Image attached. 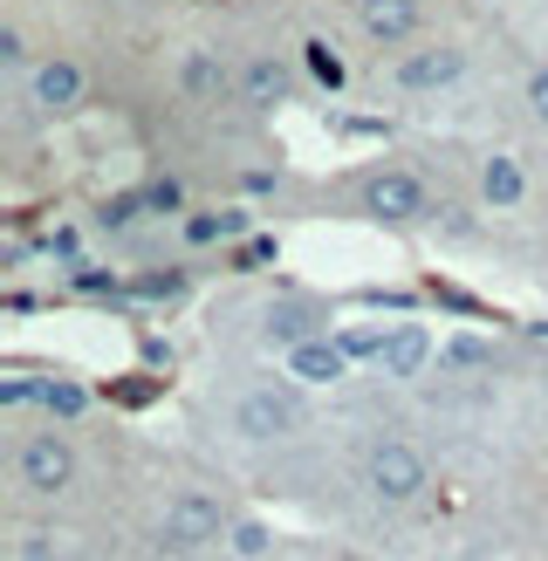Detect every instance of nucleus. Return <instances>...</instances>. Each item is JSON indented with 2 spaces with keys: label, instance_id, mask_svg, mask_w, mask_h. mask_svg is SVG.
Wrapping results in <instances>:
<instances>
[{
  "label": "nucleus",
  "instance_id": "nucleus-17",
  "mask_svg": "<svg viewBox=\"0 0 548 561\" xmlns=\"http://www.w3.org/2000/svg\"><path fill=\"white\" fill-rule=\"evenodd\" d=\"M301 69H309V82H316V90H329V96L350 90V62H343L329 42H309V48H301Z\"/></svg>",
  "mask_w": 548,
  "mask_h": 561
},
{
  "label": "nucleus",
  "instance_id": "nucleus-1",
  "mask_svg": "<svg viewBox=\"0 0 548 561\" xmlns=\"http://www.w3.org/2000/svg\"><path fill=\"white\" fill-rule=\"evenodd\" d=\"M350 206L370 227H419V219H432V185H425L419 164H377V172L356 179Z\"/></svg>",
  "mask_w": 548,
  "mask_h": 561
},
{
  "label": "nucleus",
  "instance_id": "nucleus-27",
  "mask_svg": "<svg viewBox=\"0 0 548 561\" xmlns=\"http://www.w3.org/2000/svg\"><path fill=\"white\" fill-rule=\"evenodd\" d=\"M21 561H62V548H55L48 535H27L21 541Z\"/></svg>",
  "mask_w": 548,
  "mask_h": 561
},
{
  "label": "nucleus",
  "instance_id": "nucleus-3",
  "mask_svg": "<svg viewBox=\"0 0 548 561\" xmlns=\"http://www.w3.org/2000/svg\"><path fill=\"white\" fill-rule=\"evenodd\" d=\"M425 453L411 438H398V432H377L370 445H364V486H370V500L377 507H411V500L425 493Z\"/></svg>",
  "mask_w": 548,
  "mask_h": 561
},
{
  "label": "nucleus",
  "instance_id": "nucleus-25",
  "mask_svg": "<svg viewBox=\"0 0 548 561\" xmlns=\"http://www.w3.org/2000/svg\"><path fill=\"white\" fill-rule=\"evenodd\" d=\"M69 288H76V295H124V280H117V274H103V267H76V274H69Z\"/></svg>",
  "mask_w": 548,
  "mask_h": 561
},
{
  "label": "nucleus",
  "instance_id": "nucleus-15",
  "mask_svg": "<svg viewBox=\"0 0 548 561\" xmlns=\"http://www.w3.org/2000/svg\"><path fill=\"white\" fill-rule=\"evenodd\" d=\"M240 233H247L240 206H227V213H185V227H179L185 247H219V240H240Z\"/></svg>",
  "mask_w": 548,
  "mask_h": 561
},
{
  "label": "nucleus",
  "instance_id": "nucleus-10",
  "mask_svg": "<svg viewBox=\"0 0 548 561\" xmlns=\"http://www.w3.org/2000/svg\"><path fill=\"white\" fill-rule=\"evenodd\" d=\"M179 90L192 103H227L240 96V69H227V55H213V48H192L179 55Z\"/></svg>",
  "mask_w": 548,
  "mask_h": 561
},
{
  "label": "nucleus",
  "instance_id": "nucleus-26",
  "mask_svg": "<svg viewBox=\"0 0 548 561\" xmlns=\"http://www.w3.org/2000/svg\"><path fill=\"white\" fill-rule=\"evenodd\" d=\"M145 206H151V213H179V206H185V192H179L172 179H151V185H145Z\"/></svg>",
  "mask_w": 548,
  "mask_h": 561
},
{
  "label": "nucleus",
  "instance_id": "nucleus-8",
  "mask_svg": "<svg viewBox=\"0 0 548 561\" xmlns=\"http://www.w3.org/2000/svg\"><path fill=\"white\" fill-rule=\"evenodd\" d=\"M288 96H295V62H282L274 48H261V55L240 62V103L247 110H282Z\"/></svg>",
  "mask_w": 548,
  "mask_h": 561
},
{
  "label": "nucleus",
  "instance_id": "nucleus-21",
  "mask_svg": "<svg viewBox=\"0 0 548 561\" xmlns=\"http://www.w3.org/2000/svg\"><path fill=\"white\" fill-rule=\"evenodd\" d=\"M227 541H233V554H247V561H261V554L274 548V535H267L261 520H233V535H227Z\"/></svg>",
  "mask_w": 548,
  "mask_h": 561
},
{
  "label": "nucleus",
  "instance_id": "nucleus-22",
  "mask_svg": "<svg viewBox=\"0 0 548 561\" xmlns=\"http://www.w3.org/2000/svg\"><path fill=\"white\" fill-rule=\"evenodd\" d=\"M521 103H528V117L548 130V62H535V69H528V82H521Z\"/></svg>",
  "mask_w": 548,
  "mask_h": 561
},
{
  "label": "nucleus",
  "instance_id": "nucleus-16",
  "mask_svg": "<svg viewBox=\"0 0 548 561\" xmlns=\"http://www.w3.org/2000/svg\"><path fill=\"white\" fill-rule=\"evenodd\" d=\"M179 295H185V274H179V267H151V274H130L117 301L151 308V301H179Z\"/></svg>",
  "mask_w": 548,
  "mask_h": 561
},
{
  "label": "nucleus",
  "instance_id": "nucleus-19",
  "mask_svg": "<svg viewBox=\"0 0 548 561\" xmlns=\"http://www.w3.org/2000/svg\"><path fill=\"white\" fill-rule=\"evenodd\" d=\"M384 343H391V329H370V322L336 329V350H343L350 363H384Z\"/></svg>",
  "mask_w": 548,
  "mask_h": 561
},
{
  "label": "nucleus",
  "instance_id": "nucleus-11",
  "mask_svg": "<svg viewBox=\"0 0 548 561\" xmlns=\"http://www.w3.org/2000/svg\"><path fill=\"white\" fill-rule=\"evenodd\" d=\"M343 370H350V356L336 350V335H309V343H295V350H288V383L322 390V383H336Z\"/></svg>",
  "mask_w": 548,
  "mask_h": 561
},
{
  "label": "nucleus",
  "instance_id": "nucleus-23",
  "mask_svg": "<svg viewBox=\"0 0 548 561\" xmlns=\"http://www.w3.org/2000/svg\"><path fill=\"white\" fill-rule=\"evenodd\" d=\"M432 227L446 233V240H473L480 227H473V206H432Z\"/></svg>",
  "mask_w": 548,
  "mask_h": 561
},
{
  "label": "nucleus",
  "instance_id": "nucleus-13",
  "mask_svg": "<svg viewBox=\"0 0 548 561\" xmlns=\"http://www.w3.org/2000/svg\"><path fill=\"white\" fill-rule=\"evenodd\" d=\"M432 329L425 322H398L391 329V343H384V363H377V370H391V377H419L425 370V363H432Z\"/></svg>",
  "mask_w": 548,
  "mask_h": 561
},
{
  "label": "nucleus",
  "instance_id": "nucleus-7",
  "mask_svg": "<svg viewBox=\"0 0 548 561\" xmlns=\"http://www.w3.org/2000/svg\"><path fill=\"white\" fill-rule=\"evenodd\" d=\"M466 76V48L453 42H425V48H404L391 62V90L404 96H432V90H453V82Z\"/></svg>",
  "mask_w": 548,
  "mask_h": 561
},
{
  "label": "nucleus",
  "instance_id": "nucleus-4",
  "mask_svg": "<svg viewBox=\"0 0 548 561\" xmlns=\"http://www.w3.org/2000/svg\"><path fill=\"white\" fill-rule=\"evenodd\" d=\"M14 480H21V493H35V500H62L76 486V438L55 432V425L21 432L14 438Z\"/></svg>",
  "mask_w": 548,
  "mask_h": 561
},
{
  "label": "nucleus",
  "instance_id": "nucleus-18",
  "mask_svg": "<svg viewBox=\"0 0 548 561\" xmlns=\"http://www.w3.org/2000/svg\"><path fill=\"white\" fill-rule=\"evenodd\" d=\"M487 363H493L487 335H446L438 343V370H487Z\"/></svg>",
  "mask_w": 548,
  "mask_h": 561
},
{
  "label": "nucleus",
  "instance_id": "nucleus-5",
  "mask_svg": "<svg viewBox=\"0 0 548 561\" xmlns=\"http://www.w3.org/2000/svg\"><path fill=\"white\" fill-rule=\"evenodd\" d=\"M309 425V404H301V390L295 383H247L240 398H233V432L247 445H274V438H288Z\"/></svg>",
  "mask_w": 548,
  "mask_h": 561
},
{
  "label": "nucleus",
  "instance_id": "nucleus-28",
  "mask_svg": "<svg viewBox=\"0 0 548 561\" xmlns=\"http://www.w3.org/2000/svg\"><path fill=\"white\" fill-rule=\"evenodd\" d=\"M240 185H247V192H274V185H282V172H267V164H261V172H247Z\"/></svg>",
  "mask_w": 548,
  "mask_h": 561
},
{
  "label": "nucleus",
  "instance_id": "nucleus-9",
  "mask_svg": "<svg viewBox=\"0 0 548 561\" xmlns=\"http://www.w3.org/2000/svg\"><path fill=\"white\" fill-rule=\"evenodd\" d=\"M356 27H364V42H377V48H404L425 27V8L419 0H356Z\"/></svg>",
  "mask_w": 548,
  "mask_h": 561
},
{
  "label": "nucleus",
  "instance_id": "nucleus-6",
  "mask_svg": "<svg viewBox=\"0 0 548 561\" xmlns=\"http://www.w3.org/2000/svg\"><path fill=\"white\" fill-rule=\"evenodd\" d=\"M21 96H27V110H35V117H76L82 96H90V69H82L76 55H42V62L27 69Z\"/></svg>",
  "mask_w": 548,
  "mask_h": 561
},
{
  "label": "nucleus",
  "instance_id": "nucleus-14",
  "mask_svg": "<svg viewBox=\"0 0 548 561\" xmlns=\"http://www.w3.org/2000/svg\"><path fill=\"white\" fill-rule=\"evenodd\" d=\"M521 199H528V172H521V158H501V151H493V158L480 164V206L507 213V206H521Z\"/></svg>",
  "mask_w": 548,
  "mask_h": 561
},
{
  "label": "nucleus",
  "instance_id": "nucleus-12",
  "mask_svg": "<svg viewBox=\"0 0 548 561\" xmlns=\"http://www.w3.org/2000/svg\"><path fill=\"white\" fill-rule=\"evenodd\" d=\"M261 329H267V343L295 350V343H309V335H322V308H316V301H295V295H282V301H267Z\"/></svg>",
  "mask_w": 548,
  "mask_h": 561
},
{
  "label": "nucleus",
  "instance_id": "nucleus-24",
  "mask_svg": "<svg viewBox=\"0 0 548 561\" xmlns=\"http://www.w3.org/2000/svg\"><path fill=\"white\" fill-rule=\"evenodd\" d=\"M42 411L48 417H76L82 411V390L76 383H42Z\"/></svg>",
  "mask_w": 548,
  "mask_h": 561
},
{
  "label": "nucleus",
  "instance_id": "nucleus-2",
  "mask_svg": "<svg viewBox=\"0 0 548 561\" xmlns=\"http://www.w3.org/2000/svg\"><path fill=\"white\" fill-rule=\"evenodd\" d=\"M219 535H233V507H227V493H213V486H185L164 500V514L151 527V548L158 554H192V548H206Z\"/></svg>",
  "mask_w": 548,
  "mask_h": 561
},
{
  "label": "nucleus",
  "instance_id": "nucleus-20",
  "mask_svg": "<svg viewBox=\"0 0 548 561\" xmlns=\"http://www.w3.org/2000/svg\"><path fill=\"white\" fill-rule=\"evenodd\" d=\"M27 35H21V21H0V76H21L27 82Z\"/></svg>",
  "mask_w": 548,
  "mask_h": 561
}]
</instances>
